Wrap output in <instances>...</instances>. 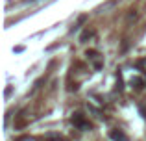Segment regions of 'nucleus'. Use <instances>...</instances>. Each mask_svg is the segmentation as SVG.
<instances>
[{"mask_svg": "<svg viewBox=\"0 0 146 141\" xmlns=\"http://www.w3.org/2000/svg\"><path fill=\"white\" fill-rule=\"evenodd\" d=\"M91 35H93V32H89V30H87V32L83 33L82 37H80V41H82V43H85V41H87V37H91Z\"/></svg>", "mask_w": 146, "mask_h": 141, "instance_id": "4", "label": "nucleus"}, {"mask_svg": "<svg viewBox=\"0 0 146 141\" xmlns=\"http://www.w3.org/2000/svg\"><path fill=\"white\" fill-rule=\"evenodd\" d=\"M109 138L113 139V141H129V139H128V136H126L122 130H111Z\"/></svg>", "mask_w": 146, "mask_h": 141, "instance_id": "3", "label": "nucleus"}, {"mask_svg": "<svg viewBox=\"0 0 146 141\" xmlns=\"http://www.w3.org/2000/svg\"><path fill=\"white\" fill-rule=\"evenodd\" d=\"M87 58H89L91 59V61H93V65H94V69H102V58H100V54H98V52H93V50H91V52H87Z\"/></svg>", "mask_w": 146, "mask_h": 141, "instance_id": "2", "label": "nucleus"}, {"mask_svg": "<svg viewBox=\"0 0 146 141\" xmlns=\"http://www.w3.org/2000/svg\"><path fill=\"white\" fill-rule=\"evenodd\" d=\"M131 86L141 87V78H131Z\"/></svg>", "mask_w": 146, "mask_h": 141, "instance_id": "5", "label": "nucleus"}, {"mask_svg": "<svg viewBox=\"0 0 146 141\" xmlns=\"http://www.w3.org/2000/svg\"><path fill=\"white\" fill-rule=\"evenodd\" d=\"M139 110H141V113H143V117H144V119H146V110L143 108V106H139Z\"/></svg>", "mask_w": 146, "mask_h": 141, "instance_id": "7", "label": "nucleus"}, {"mask_svg": "<svg viewBox=\"0 0 146 141\" xmlns=\"http://www.w3.org/2000/svg\"><path fill=\"white\" fill-rule=\"evenodd\" d=\"M72 124H74V126H78L80 130H91V123H87L85 119H83V115L82 113H74V115H72Z\"/></svg>", "mask_w": 146, "mask_h": 141, "instance_id": "1", "label": "nucleus"}, {"mask_svg": "<svg viewBox=\"0 0 146 141\" xmlns=\"http://www.w3.org/2000/svg\"><path fill=\"white\" fill-rule=\"evenodd\" d=\"M19 141H35V139H33V138H30V136H24V138H21Z\"/></svg>", "mask_w": 146, "mask_h": 141, "instance_id": "6", "label": "nucleus"}]
</instances>
